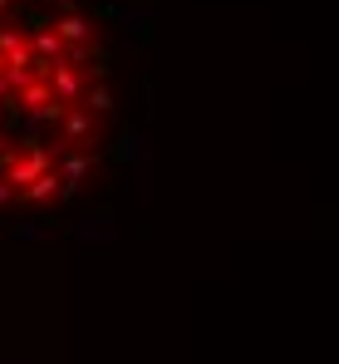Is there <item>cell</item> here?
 Returning a JSON list of instances; mask_svg holds the SVG:
<instances>
[{
	"label": "cell",
	"instance_id": "6da1fadb",
	"mask_svg": "<svg viewBox=\"0 0 339 364\" xmlns=\"http://www.w3.org/2000/svg\"><path fill=\"white\" fill-rule=\"evenodd\" d=\"M143 148H148V138H143V133H138V128H123V133H118V143H113V158H118V163H128V168H133V163H138V158H143Z\"/></svg>",
	"mask_w": 339,
	"mask_h": 364
},
{
	"label": "cell",
	"instance_id": "7a4b0ae2",
	"mask_svg": "<svg viewBox=\"0 0 339 364\" xmlns=\"http://www.w3.org/2000/svg\"><path fill=\"white\" fill-rule=\"evenodd\" d=\"M84 109L104 119V114H113V109H118V99H113V89H109V84H94V89L84 94Z\"/></svg>",
	"mask_w": 339,
	"mask_h": 364
},
{
	"label": "cell",
	"instance_id": "3957f363",
	"mask_svg": "<svg viewBox=\"0 0 339 364\" xmlns=\"http://www.w3.org/2000/svg\"><path fill=\"white\" fill-rule=\"evenodd\" d=\"M133 178L143 187V197H153V148H143V158L133 163Z\"/></svg>",
	"mask_w": 339,
	"mask_h": 364
},
{
	"label": "cell",
	"instance_id": "277c9868",
	"mask_svg": "<svg viewBox=\"0 0 339 364\" xmlns=\"http://www.w3.org/2000/svg\"><path fill=\"white\" fill-rule=\"evenodd\" d=\"M74 237H84V242H99V237H109V222H104V217H84V222L74 227Z\"/></svg>",
	"mask_w": 339,
	"mask_h": 364
}]
</instances>
